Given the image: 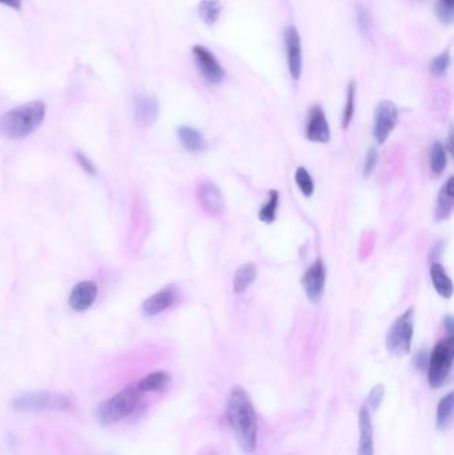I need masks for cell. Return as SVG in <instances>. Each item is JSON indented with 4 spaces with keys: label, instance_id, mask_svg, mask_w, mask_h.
Here are the masks:
<instances>
[{
    "label": "cell",
    "instance_id": "cell-15",
    "mask_svg": "<svg viewBox=\"0 0 454 455\" xmlns=\"http://www.w3.org/2000/svg\"><path fill=\"white\" fill-rule=\"evenodd\" d=\"M178 297V292L174 287H166L145 300L143 311L145 316H157L161 311L171 308Z\"/></svg>",
    "mask_w": 454,
    "mask_h": 455
},
{
    "label": "cell",
    "instance_id": "cell-37",
    "mask_svg": "<svg viewBox=\"0 0 454 455\" xmlns=\"http://www.w3.org/2000/svg\"><path fill=\"white\" fill-rule=\"evenodd\" d=\"M440 1H441V3H443V4H448V6L453 7L454 0H440Z\"/></svg>",
    "mask_w": 454,
    "mask_h": 455
},
{
    "label": "cell",
    "instance_id": "cell-5",
    "mask_svg": "<svg viewBox=\"0 0 454 455\" xmlns=\"http://www.w3.org/2000/svg\"><path fill=\"white\" fill-rule=\"evenodd\" d=\"M12 406L23 413L64 411L71 408V400L52 391H28L12 401Z\"/></svg>",
    "mask_w": 454,
    "mask_h": 455
},
{
    "label": "cell",
    "instance_id": "cell-6",
    "mask_svg": "<svg viewBox=\"0 0 454 455\" xmlns=\"http://www.w3.org/2000/svg\"><path fill=\"white\" fill-rule=\"evenodd\" d=\"M414 333V309L409 308L392 323L387 335V350L390 355L401 358L410 353Z\"/></svg>",
    "mask_w": 454,
    "mask_h": 455
},
{
    "label": "cell",
    "instance_id": "cell-16",
    "mask_svg": "<svg viewBox=\"0 0 454 455\" xmlns=\"http://www.w3.org/2000/svg\"><path fill=\"white\" fill-rule=\"evenodd\" d=\"M454 178H449L445 183L443 189L440 190L438 199H437V207L434 212L436 221H443L452 216L453 212L454 199Z\"/></svg>",
    "mask_w": 454,
    "mask_h": 455
},
{
    "label": "cell",
    "instance_id": "cell-21",
    "mask_svg": "<svg viewBox=\"0 0 454 455\" xmlns=\"http://www.w3.org/2000/svg\"><path fill=\"white\" fill-rule=\"evenodd\" d=\"M257 276V267L255 264H245L239 267L233 277V289L236 293H244L249 288Z\"/></svg>",
    "mask_w": 454,
    "mask_h": 455
},
{
    "label": "cell",
    "instance_id": "cell-30",
    "mask_svg": "<svg viewBox=\"0 0 454 455\" xmlns=\"http://www.w3.org/2000/svg\"><path fill=\"white\" fill-rule=\"evenodd\" d=\"M377 159H378V155H377L376 148H370L366 154L365 163H364V176L365 178H369L372 175V172L375 171Z\"/></svg>",
    "mask_w": 454,
    "mask_h": 455
},
{
    "label": "cell",
    "instance_id": "cell-22",
    "mask_svg": "<svg viewBox=\"0 0 454 455\" xmlns=\"http://www.w3.org/2000/svg\"><path fill=\"white\" fill-rule=\"evenodd\" d=\"M171 382V376L166 372H155L148 374L147 377L143 378L140 382H137V386L143 391H161L169 385Z\"/></svg>",
    "mask_w": 454,
    "mask_h": 455
},
{
    "label": "cell",
    "instance_id": "cell-8",
    "mask_svg": "<svg viewBox=\"0 0 454 455\" xmlns=\"http://www.w3.org/2000/svg\"><path fill=\"white\" fill-rule=\"evenodd\" d=\"M301 284L310 302L317 304L322 301L327 284V267L324 265L322 260L319 258L310 265V269L302 276Z\"/></svg>",
    "mask_w": 454,
    "mask_h": 455
},
{
    "label": "cell",
    "instance_id": "cell-28",
    "mask_svg": "<svg viewBox=\"0 0 454 455\" xmlns=\"http://www.w3.org/2000/svg\"><path fill=\"white\" fill-rule=\"evenodd\" d=\"M384 397H385V388H384V385L378 384V385H376L375 388L370 390V393H369V396H368V398H366L364 405H365L366 408L372 411V413H375V411L381 406V403H382V401H384Z\"/></svg>",
    "mask_w": 454,
    "mask_h": 455
},
{
    "label": "cell",
    "instance_id": "cell-31",
    "mask_svg": "<svg viewBox=\"0 0 454 455\" xmlns=\"http://www.w3.org/2000/svg\"><path fill=\"white\" fill-rule=\"evenodd\" d=\"M356 13H357V24L361 28L363 33H366L369 30V24H370V18L369 13L366 11L365 7L358 4L356 8Z\"/></svg>",
    "mask_w": 454,
    "mask_h": 455
},
{
    "label": "cell",
    "instance_id": "cell-13",
    "mask_svg": "<svg viewBox=\"0 0 454 455\" xmlns=\"http://www.w3.org/2000/svg\"><path fill=\"white\" fill-rule=\"evenodd\" d=\"M358 429H360V441L357 447V455L375 454L372 411L369 410L365 405H363L358 411Z\"/></svg>",
    "mask_w": 454,
    "mask_h": 455
},
{
    "label": "cell",
    "instance_id": "cell-20",
    "mask_svg": "<svg viewBox=\"0 0 454 455\" xmlns=\"http://www.w3.org/2000/svg\"><path fill=\"white\" fill-rule=\"evenodd\" d=\"M178 140L189 152H201L205 146V140L198 129L192 127H180L178 131Z\"/></svg>",
    "mask_w": 454,
    "mask_h": 455
},
{
    "label": "cell",
    "instance_id": "cell-17",
    "mask_svg": "<svg viewBox=\"0 0 454 455\" xmlns=\"http://www.w3.org/2000/svg\"><path fill=\"white\" fill-rule=\"evenodd\" d=\"M159 113V105L155 98L143 96L136 101L135 107V117L139 124L149 125L155 122Z\"/></svg>",
    "mask_w": 454,
    "mask_h": 455
},
{
    "label": "cell",
    "instance_id": "cell-29",
    "mask_svg": "<svg viewBox=\"0 0 454 455\" xmlns=\"http://www.w3.org/2000/svg\"><path fill=\"white\" fill-rule=\"evenodd\" d=\"M449 66H450V56L448 52H443L433 59L432 63H431V71H432L433 75L441 76L448 71Z\"/></svg>",
    "mask_w": 454,
    "mask_h": 455
},
{
    "label": "cell",
    "instance_id": "cell-12",
    "mask_svg": "<svg viewBox=\"0 0 454 455\" xmlns=\"http://www.w3.org/2000/svg\"><path fill=\"white\" fill-rule=\"evenodd\" d=\"M287 56H288V67L290 76L295 80L301 78L302 72V54H301V39H300L297 28L289 25L284 34Z\"/></svg>",
    "mask_w": 454,
    "mask_h": 455
},
{
    "label": "cell",
    "instance_id": "cell-23",
    "mask_svg": "<svg viewBox=\"0 0 454 455\" xmlns=\"http://www.w3.org/2000/svg\"><path fill=\"white\" fill-rule=\"evenodd\" d=\"M222 12L220 0H201L199 4V16L201 21L212 25L217 22Z\"/></svg>",
    "mask_w": 454,
    "mask_h": 455
},
{
    "label": "cell",
    "instance_id": "cell-19",
    "mask_svg": "<svg viewBox=\"0 0 454 455\" xmlns=\"http://www.w3.org/2000/svg\"><path fill=\"white\" fill-rule=\"evenodd\" d=\"M431 278H432V284L436 292L443 297V299H450L453 294V284L452 280L446 275L445 269L443 265L440 264H433L431 267Z\"/></svg>",
    "mask_w": 454,
    "mask_h": 455
},
{
    "label": "cell",
    "instance_id": "cell-25",
    "mask_svg": "<svg viewBox=\"0 0 454 455\" xmlns=\"http://www.w3.org/2000/svg\"><path fill=\"white\" fill-rule=\"evenodd\" d=\"M446 151L440 142L433 143L431 149V169L434 175H441L446 168Z\"/></svg>",
    "mask_w": 454,
    "mask_h": 455
},
{
    "label": "cell",
    "instance_id": "cell-10",
    "mask_svg": "<svg viewBox=\"0 0 454 455\" xmlns=\"http://www.w3.org/2000/svg\"><path fill=\"white\" fill-rule=\"evenodd\" d=\"M307 137L312 143L325 144L331 140V128L322 105L310 108L307 122Z\"/></svg>",
    "mask_w": 454,
    "mask_h": 455
},
{
    "label": "cell",
    "instance_id": "cell-4",
    "mask_svg": "<svg viewBox=\"0 0 454 455\" xmlns=\"http://www.w3.org/2000/svg\"><path fill=\"white\" fill-rule=\"evenodd\" d=\"M454 359V338L449 335L434 346L428 361V382L432 388H443L452 373Z\"/></svg>",
    "mask_w": 454,
    "mask_h": 455
},
{
    "label": "cell",
    "instance_id": "cell-27",
    "mask_svg": "<svg viewBox=\"0 0 454 455\" xmlns=\"http://www.w3.org/2000/svg\"><path fill=\"white\" fill-rule=\"evenodd\" d=\"M295 178H296V184L301 190V193L305 197H310L314 192V183H313V178L310 176V172L304 167L297 168Z\"/></svg>",
    "mask_w": 454,
    "mask_h": 455
},
{
    "label": "cell",
    "instance_id": "cell-14",
    "mask_svg": "<svg viewBox=\"0 0 454 455\" xmlns=\"http://www.w3.org/2000/svg\"><path fill=\"white\" fill-rule=\"evenodd\" d=\"M98 288L92 281H81L74 287L69 294V306L75 311H84L92 306L96 300Z\"/></svg>",
    "mask_w": 454,
    "mask_h": 455
},
{
    "label": "cell",
    "instance_id": "cell-11",
    "mask_svg": "<svg viewBox=\"0 0 454 455\" xmlns=\"http://www.w3.org/2000/svg\"><path fill=\"white\" fill-rule=\"evenodd\" d=\"M199 201L203 211L213 217H220L225 211L222 192L211 181H205L200 185Z\"/></svg>",
    "mask_w": 454,
    "mask_h": 455
},
{
    "label": "cell",
    "instance_id": "cell-26",
    "mask_svg": "<svg viewBox=\"0 0 454 455\" xmlns=\"http://www.w3.org/2000/svg\"><path fill=\"white\" fill-rule=\"evenodd\" d=\"M355 100H356V83L351 81L346 91V103L343 113V128L346 129L349 124L352 122L353 113H355Z\"/></svg>",
    "mask_w": 454,
    "mask_h": 455
},
{
    "label": "cell",
    "instance_id": "cell-9",
    "mask_svg": "<svg viewBox=\"0 0 454 455\" xmlns=\"http://www.w3.org/2000/svg\"><path fill=\"white\" fill-rule=\"evenodd\" d=\"M193 55L196 60V66L204 79L212 84H220L225 78V71L211 51L203 45H195Z\"/></svg>",
    "mask_w": 454,
    "mask_h": 455
},
{
    "label": "cell",
    "instance_id": "cell-32",
    "mask_svg": "<svg viewBox=\"0 0 454 455\" xmlns=\"http://www.w3.org/2000/svg\"><path fill=\"white\" fill-rule=\"evenodd\" d=\"M437 15H438V18L443 21V22L445 23H450L452 22V19H453V7H450V6H448V4H443V3H438L437 4Z\"/></svg>",
    "mask_w": 454,
    "mask_h": 455
},
{
    "label": "cell",
    "instance_id": "cell-7",
    "mask_svg": "<svg viewBox=\"0 0 454 455\" xmlns=\"http://www.w3.org/2000/svg\"><path fill=\"white\" fill-rule=\"evenodd\" d=\"M399 119V110L393 101L382 100L377 104L375 110L373 136L378 144H384L393 132Z\"/></svg>",
    "mask_w": 454,
    "mask_h": 455
},
{
    "label": "cell",
    "instance_id": "cell-36",
    "mask_svg": "<svg viewBox=\"0 0 454 455\" xmlns=\"http://www.w3.org/2000/svg\"><path fill=\"white\" fill-rule=\"evenodd\" d=\"M443 325H445V328H446L449 335H453V318H452L450 316H448V317L443 318Z\"/></svg>",
    "mask_w": 454,
    "mask_h": 455
},
{
    "label": "cell",
    "instance_id": "cell-3",
    "mask_svg": "<svg viewBox=\"0 0 454 455\" xmlns=\"http://www.w3.org/2000/svg\"><path fill=\"white\" fill-rule=\"evenodd\" d=\"M143 391L139 388L137 384L123 388L120 393L113 396L111 400L101 403L96 411L98 420L103 425H112L120 422L137 408L139 402L143 397Z\"/></svg>",
    "mask_w": 454,
    "mask_h": 455
},
{
    "label": "cell",
    "instance_id": "cell-2",
    "mask_svg": "<svg viewBox=\"0 0 454 455\" xmlns=\"http://www.w3.org/2000/svg\"><path fill=\"white\" fill-rule=\"evenodd\" d=\"M45 116V104L42 101L19 105L0 117V134L10 140L23 139L42 125Z\"/></svg>",
    "mask_w": 454,
    "mask_h": 455
},
{
    "label": "cell",
    "instance_id": "cell-35",
    "mask_svg": "<svg viewBox=\"0 0 454 455\" xmlns=\"http://www.w3.org/2000/svg\"><path fill=\"white\" fill-rule=\"evenodd\" d=\"M428 361H429V358L426 357L425 353H420V355H417V358H416V364H417L419 369L428 367Z\"/></svg>",
    "mask_w": 454,
    "mask_h": 455
},
{
    "label": "cell",
    "instance_id": "cell-34",
    "mask_svg": "<svg viewBox=\"0 0 454 455\" xmlns=\"http://www.w3.org/2000/svg\"><path fill=\"white\" fill-rule=\"evenodd\" d=\"M0 4H4L16 11L22 10V0H0Z\"/></svg>",
    "mask_w": 454,
    "mask_h": 455
},
{
    "label": "cell",
    "instance_id": "cell-1",
    "mask_svg": "<svg viewBox=\"0 0 454 455\" xmlns=\"http://www.w3.org/2000/svg\"><path fill=\"white\" fill-rule=\"evenodd\" d=\"M225 415L239 447L245 454H254L257 447V415L245 388L234 386L229 391Z\"/></svg>",
    "mask_w": 454,
    "mask_h": 455
},
{
    "label": "cell",
    "instance_id": "cell-33",
    "mask_svg": "<svg viewBox=\"0 0 454 455\" xmlns=\"http://www.w3.org/2000/svg\"><path fill=\"white\" fill-rule=\"evenodd\" d=\"M75 157H76L80 167L83 168L89 175H95V167H93V164L91 163V160L87 156L83 155L81 152H76Z\"/></svg>",
    "mask_w": 454,
    "mask_h": 455
},
{
    "label": "cell",
    "instance_id": "cell-24",
    "mask_svg": "<svg viewBox=\"0 0 454 455\" xmlns=\"http://www.w3.org/2000/svg\"><path fill=\"white\" fill-rule=\"evenodd\" d=\"M278 200L280 195L277 190H271L269 192V200L266 201V205L259 212V219L260 221L266 224H272L276 220L277 208H278Z\"/></svg>",
    "mask_w": 454,
    "mask_h": 455
},
{
    "label": "cell",
    "instance_id": "cell-18",
    "mask_svg": "<svg viewBox=\"0 0 454 455\" xmlns=\"http://www.w3.org/2000/svg\"><path fill=\"white\" fill-rule=\"evenodd\" d=\"M454 394L448 393L445 397L441 398L438 406H437V414H436V426L438 430L445 432L452 426L453 421Z\"/></svg>",
    "mask_w": 454,
    "mask_h": 455
}]
</instances>
